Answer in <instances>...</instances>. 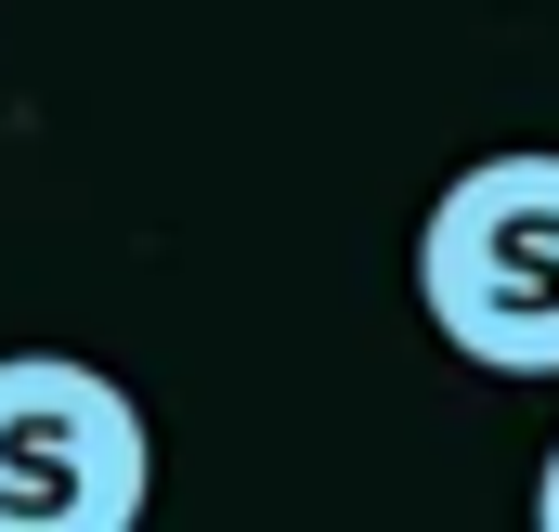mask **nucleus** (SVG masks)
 Here are the masks:
<instances>
[{
	"label": "nucleus",
	"instance_id": "nucleus-2",
	"mask_svg": "<svg viewBox=\"0 0 559 532\" xmlns=\"http://www.w3.org/2000/svg\"><path fill=\"white\" fill-rule=\"evenodd\" d=\"M143 507V402L79 351H0V532H131Z\"/></svg>",
	"mask_w": 559,
	"mask_h": 532
},
{
	"label": "nucleus",
	"instance_id": "nucleus-1",
	"mask_svg": "<svg viewBox=\"0 0 559 532\" xmlns=\"http://www.w3.org/2000/svg\"><path fill=\"white\" fill-rule=\"evenodd\" d=\"M417 312L481 377H559V156H468L417 221Z\"/></svg>",
	"mask_w": 559,
	"mask_h": 532
},
{
	"label": "nucleus",
	"instance_id": "nucleus-3",
	"mask_svg": "<svg viewBox=\"0 0 559 532\" xmlns=\"http://www.w3.org/2000/svg\"><path fill=\"white\" fill-rule=\"evenodd\" d=\"M534 520H547V532H559V455H547V494H534Z\"/></svg>",
	"mask_w": 559,
	"mask_h": 532
}]
</instances>
